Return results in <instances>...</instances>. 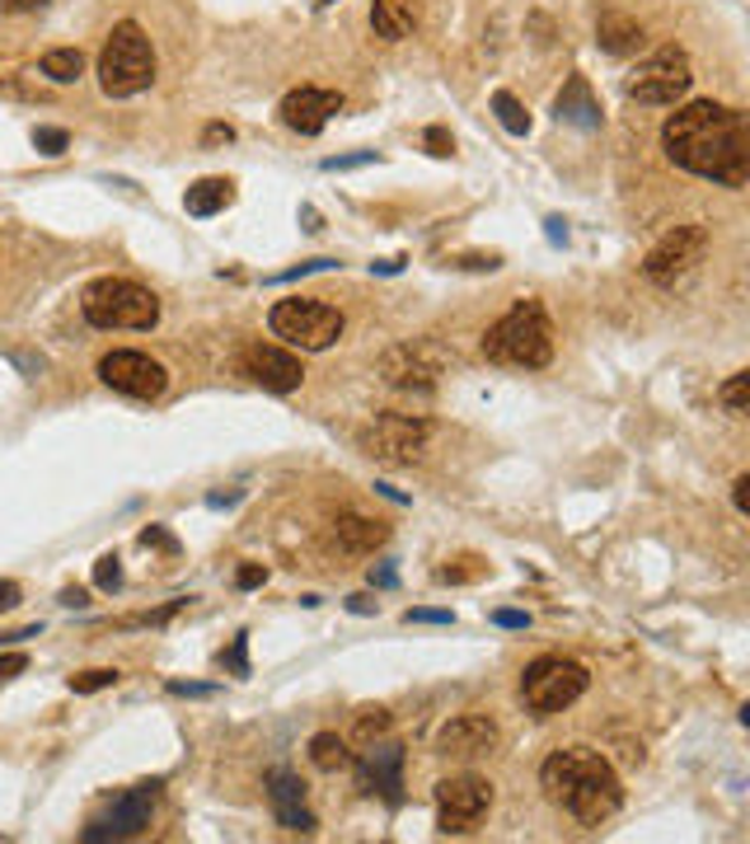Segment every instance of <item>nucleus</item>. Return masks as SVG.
Returning <instances> with one entry per match:
<instances>
[{"label": "nucleus", "mask_w": 750, "mask_h": 844, "mask_svg": "<svg viewBox=\"0 0 750 844\" xmlns=\"http://www.w3.org/2000/svg\"><path fill=\"white\" fill-rule=\"evenodd\" d=\"M662 146L666 160L685 174H699L723 188H746L750 179V128L741 108L713 99L685 104L662 122Z\"/></svg>", "instance_id": "f257e3e1"}, {"label": "nucleus", "mask_w": 750, "mask_h": 844, "mask_svg": "<svg viewBox=\"0 0 750 844\" xmlns=\"http://www.w3.org/2000/svg\"><path fill=\"white\" fill-rule=\"evenodd\" d=\"M540 788L549 793L577 825H605L624 807V784L601 750L562 746L540 764Z\"/></svg>", "instance_id": "f03ea898"}, {"label": "nucleus", "mask_w": 750, "mask_h": 844, "mask_svg": "<svg viewBox=\"0 0 750 844\" xmlns=\"http://www.w3.org/2000/svg\"><path fill=\"white\" fill-rule=\"evenodd\" d=\"M483 357L493 366H521V371H540L554 362V324L549 310L540 301H516L503 319H497L488 334H483Z\"/></svg>", "instance_id": "7ed1b4c3"}, {"label": "nucleus", "mask_w": 750, "mask_h": 844, "mask_svg": "<svg viewBox=\"0 0 750 844\" xmlns=\"http://www.w3.org/2000/svg\"><path fill=\"white\" fill-rule=\"evenodd\" d=\"M155 85V47L136 20L113 24L104 52H99V89L108 99H132V94Z\"/></svg>", "instance_id": "20e7f679"}, {"label": "nucleus", "mask_w": 750, "mask_h": 844, "mask_svg": "<svg viewBox=\"0 0 750 844\" xmlns=\"http://www.w3.org/2000/svg\"><path fill=\"white\" fill-rule=\"evenodd\" d=\"M81 315L94 328H155L160 324V296L132 277H99L81 296Z\"/></svg>", "instance_id": "39448f33"}, {"label": "nucleus", "mask_w": 750, "mask_h": 844, "mask_svg": "<svg viewBox=\"0 0 750 844\" xmlns=\"http://www.w3.org/2000/svg\"><path fill=\"white\" fill-rule=\"evenodd\" d=\"M591 671L582 662H568V656H535L521 676V699L535 718H554L562 709H572L577 699L586 695Z\"/></svg>", "instance_id": "423d86ee"}, {"label": "nucleus", "mask_w": 750, "mask_h": 844, "mask_svg": "<svg viewBox=\"0 0 750 844\" xmlns=\"http://www.w3.org/2000/svg\"><path fill=\"white\" fill-rule=\"evenodd\" d=\"M268 328L273 338H281L287 348L301 352H324L342 338V315L324 301H305V296H291V301H277L268 310Z\"/></svg>", "instance_id": "0eeeda50"}, {"label": "nucleus", "mask_w": 750, "mask_h": 844, "mask_svg": "<svg viewBox=\"0 0 750 844\" xmlns=\"http://www.w3.org/2000/svg\"><path fill=\"white\" fill-rule=\"evenodd\" d=\"M694 85V67H690V52L676 43L656 47L652 57H643L629 75V99L633 104H648V108H670L680 104L685 94Z\"/></svg>", "instance_id": "6e6552de"}, {"label": "nucleus", "mask_w": 750, "mask_h": 844, "mask_svg": "<svg viewBox=\"0 0 750 844\" xmlns=\"http://www.w3.org/2000/svg\"><path fill=\"white\" fill-rule=\"evenodd\" d=\"M703 254H709V230L703 226H676V230H666L662 240H656L648 249V258H643V277L652 281V287H680L685 277H690Z\"/></svg>", "instance_id": "1a4fd4ad"}, {"label": "nucleus", "mask_w": 750, "mask_h": 844, "mask_svg": "<svg viewBox=\"0 0 750 844\" xmlns=\"http://www.w3.org/2000/svg\"><path fill=\"white\" fill-rule=\"evenodd\" d=\"M432 442V422L422 413H375V422L362 432L366 456L385 465H413Z\"/></svg>", "instance_id": "9d476101"}, {"label": "nucleus", "mask_w": 750, "mask_h": 844, "mask_svg": "<svg viewBox=\"0 0 750 844\" xmlns=\"http://www.w3.org/2000/svg\"><path fill=\"white\" fill-rule=\"evenodd\" d=\"M155 803H160V784H136L128 793H118L113 803H108L104 817H94L81 840L85 844H104V840H136L146 835V825L155 817Z\"/></svg>", "instance_id": "9b49d317"}, {"label": "nucleus", "mask_w": 750, "mask_h": 844, "mask_svg": "<svg viewBox=\"0 0 750 844\" xmlns=\"http://www.w3.org/2000/svg\"><path fill=\"white\" fill-rule=\"evenodd\" d=\"M488 807H493V784L479 774H450L436 784V825L446 835L474 831Z\"/></svg>", "instance_id": "f8f14e48"}, {"label": "nucleus", "mask_w": 750, "mask_h": 844, "mask_svg": "<svg viewBox=\"0 0 750 844\" xmlns=\"http://www.w3.org/2000/svg\"><path fill=\"white\" fill-rule=\"evenodd\" d=\"M446 357L432 348V342H399L380 357V381L399 395H413V399H427L436 389V375H441Z\"/></svg>", "instance_id": "ddd939ff"}, {"label": "nucleus", "mask_w": 750, "mask_h": 844, "mask_svg": "<svg viewBox=\"0 0 750 844\" xmlns=\"http://www.w3.org/2000/svg\"><path fill=\"white\" fill-rule=\"evenodd\" d=\"M99 381L108 389H118V395H128V399H160L169 389V371L155 362L150 352L122 348V352H108L99 362Z\"/></svg>", "instance_id": "4468645a"}, {"label": "nucleus", "mask_w": 750, "mask_h": 844, "mask_svg": "<svg viewBox=\"0 0 750 844\" xmlns=\"http://www.w3.org/2000/svg\"><path fill=\"white\" fill-rule=\"evenodd\" d=\"M240 371L254 385L273 389V395H291V389H301V381H305L301 357L287 352V348H273V342H249L244 357H240Z\"/></svg>", "instance_id": "2eb2a0df"}, {"label": "nucleus", "mask_w": 750, "mask_h": 844, "mask_svg": "<svg viewBox=\"0 0 750 844\" xmlns=\"http://www.w3.org/2000/svg\"><path fill=\"white\" fill-rule=\"evenodd\" d=\"M356 788L380 793L385 803H403V746L399 741H366L356 756Z\"/></svg>", "instance_id": "dca6fc26"}, {"label": "nucleus", "mask_w": 750, "mask_h": 844, "mask_svg": "<svg viewBox=\"0 0 750 844\" xmlns=\"http://www.w3.org/2000/svg\"><path fill=\"white\" fill-rule=\"evenodd\" d=\"M281 122L301 136H319L328 128V118L342 113V94L338 89H324V85H301L281 99Z\"/></svg>", "instance_id": "f3484780"}, {"label": "nucleus", "mask_w": 750, "mask_h": 844, "mask_svg": "<svg viewBox=\"0 0 750 844\" xmlns=\"http://www.w3.org/2000/svg\"><path fill=\"white\" fill-rule=\"evenodd\" d=\"M493 746H497V723L488 713H460L436 732V756L446 760H474V756H488Z\"/></svg>", "instance_id": "a211bd4d"}, {"label": "nucleus", "mask_w": 750, "mask_h": 844, "mask_svg": "<svg viewBox=\"0 0 750 844\" xmlns=\"http://www.w3.org/2000/svg\"><path fill=\"white\" fill-rule=\"evenodd\" d=\"M268 803H273V811H277V825H287V831H295V835H315V811L305 807V784L295 779L291 770H268Z\"/></svg>", "instance_id": "6ab92c4d"}, {"label": "nucleus", "mask_w": 750, "mask_h": 844, "mask_svg": "<svg viewBox=\"0 0 750 844\" xmlns=\"http://www.w3.org/2000/svg\"><path fill=\"white\" fill-rule=\"evenodd\" d=\"M385 521H371V516H356V511H342L334 526H328V544L348 558H362V554H375L385 544Z\"/></svg>", "instance_id": "aec40b11"}, {"label": "nucleus", "mask_w": 750, "mask_h": 844, "mask_svg": "<svg viewBox=\"0 0 750 844\" xmlns=\"http://www.w3.org/2000/svg\"><path fill=\"white\" fill-rule=\"evenodd\" d=\"M554 113H558V122H572V128H582V132L601 128V104H596V94H591L586 75H572V81L562 85Z\"/></svg>", "instance_id": "412c9836"}, {"label": "nucleus", "mask_w": 750, "mask_h": 844, "mask_svg": "<svg viewBox=\"0 0 750 844\" xmlns=\"http://www.w3.org/2000/svg\"><path fill=\"white\" fill-rule=\"evenodd\" d=\"M413 24H418L413 0H371V28H375V38L403 43V38L413 34Z\"/></svg>", "instance_id": "4be33fe9"}, {"label": "nucleus", "mask_w": 750, "mask_h": 844, "mask_svg": "<svg viewBox=\"0 0 750 844\" xmlns=\"http://www.w3.org/2000/svg\"><path fill=\"white\" fill-rule=\"evenodd\" d=\"M643 38H648L643 24L629 20V14H601V24H596V43L609 57H633L643 47Z\"/></svg>", "instance_id": "5701e85b"}, {"label": "nucleus", "mask_w": 750, "mask_h": 844, "mask_svg": "<svg viewBox=\"0 0 750 844\" xmlns=\"http://www.w3.org/2000/svg\"><path fill=\"white\" fill-rule=\"evenodd\" d=\"M234 202V183L230 179H197V183H188V193H183V212L188 216H216V212H226Z\"/></svg>", "instance_id": "b1692460"}, {"label": "nucleus", "mask_w": 750, "mask_h": 844, "mask_svg": "<svg viewBox=\"0 0 750 844\" xmlns=\"http://www.w3.org/2000/svg\"><path fill=\"white\" fill-rule=\"evenodd\" d=\"M310 764H315L319 774H338L352 764V750L338 732H315V737H310Z\"/></svg>", "instance_id": "393cba45"}, {"label": "nucleus", "mask_w": 750, "mask_h": 844, "mask_svg": "<svg viewBox=\"0 0 750 844\" xmlns=\"http://www.w3.org/2000/svg\"><path fill=\"white\" fill-rule=\"evenodd\" d=\"M38 71L52 85H75L85 75V52H81V47H52V52H43Z\"/></svg>", "instance_id": "a878e982"}, {"label": "nucleus", "mask_w": 750, "mask_h": 844, "mask_svg": "<svg viewBox=\"0 0 750 844\" xmlns=\"http://www.w3.org/2000/svg\"><path fill=\"white\" fill-rule=\"evenodd\" d=\"M493 113H497V122H503L511 136H525L530 132V113H525V104L516 99L511 89H497L493 94Z\"/></svg>", "instance_id": "bb28decb"}, {"label": "nucleus", "mask_w": 750, "mask_h": 844, "mask_svg": "<svg viewBox=\"0 0 750 844\" xmlns=\"http://www.w3.org/2000/svg\"><path fill=\"white\" fill-rule=\"evenodd\" d=\"M389 723H395V718H389V709H356V718H352V741L366 746L375 737H385Z\"/></svg>", "instance_id": "cd10ccee"}, {"label": "nucleus", "mask_w": 750, "mask_h": 844, "mask_svg": "<svg viewBox=\"0 0 750 844\" xmlns=\"http://www.w3.org/2000/svg\"><path fill=\"white\" fill-rule=\"evenodd\" d=\"M717 399H723V409L727 413H746L750 409V371H737L731 381L717 389Z\"/></svg>", "instance_id": "c85d7f7f"}, {"label": "nucleus", "mask_w": 750, "mask_h": 844, "mask_svg": "<svg viewBox=\"0 0 750 844\" xmlns=\"http://www.w3.org/2000/svg\"><path fill=\"white\" fill-rule=\"evenodd\" d=\"M108 685H118V671L113 666H94V671H81V676H71V690L75 695H99Z\"/></svg>", "instance_id": "c756f323"}, {"label": "nucleus", "mask_w": 750, "mask_h": 844, "mask_svg": "<svg viewBox=\"0 0 750 844\" xmlns=\"http://www.w3.org/2000/svg\"><path fill=\"white\" fill-rule=\"evenodd\" d=\"M94 587H99L104 596L122 591V558H118V554H104L99 563H94Z\"/></svg>", "instance_id": "7c9ffc66"}, {"label": "nucleus", "mask_w": 750, "mask_h": 844, "mask_svg": "<svg viewBox=\"0 0 750 844\" xmlns=\"http://www.w3.org/2000/svg\"><path fill=\"white\" fill-rule=\"evenodd\" d=\"M34 146L47 155V160H57V155L71 150V132L66 128H34Z\"/></svg>", "instance_id": "2f4dec72"}, {"label": "nucleus", "mask_w": 750, "mask_h": 844, "mask_svg": "<svg viewBox=\"0 0 750 844\" xmlns=\"http://www.w3.org/2000/svg\"><path fill=\"white\" fill-rule=\"evenodd\" d=\"M221 666H230L234 676H249V634H240L234 643L221 652Z\"/></svg>", "instance_id": "473e14b6"}, {"label": "nucleus", "mask_w": 750, "mask_h": 844, "mask_svg": "<svg viewBox=\"0 0 750 844\" xmlns=\"http://www.w3.org/2000/svg\"><path fill=\"white\" fill-rule=\"evenodd\" d=\"M362 165H380V155H375V150H356V155H328V160H324L328 174H338V169H362Z\"/></svg>", "instance_id": "72a5a7b5"}, {"label": "nucleus", "mask_w": 750, "mask_h": 844, "mask_svg": "<svg viewBox=\"0 0 750 844\" xmlns=\"http://www.w3.org/2000/svg\"><path fill=\"white\" fill-rule=\"evenodd\" d=\"M422 146H427V155H436V160H446V155L456 150V136H450L446 128H427L422 132Z\"/></svg>", "instance_id": "f704fd0d"}, {"label": "nucleus", "mask_w": 750, "mask_h": 844, "mask_svg": "<svg viewBox=\"0 0 750 844\" xmlns=\"http://www.w3.org/2000/svg\"><path fill=\"white\" fill-rule=\"evenodd\" d=\"M263 582H268V568H263V563H244V568L234 572V587H240V591H254Z\"/></svg>", "instance_id": "c9c22d12"}, {"label": "nucleus", "mask_w": 750, "mask_h": 844, "mask_svg": "<svg viewBox=\"0 0 750 844\" xmlns=\"http://www.w3.org/2000/svg\"><path fill=\"white\" fill-rule=\"evenodd\" d=\"M24 671H28V652H0V685L24 676Z\"/></svg>", "instance_id": "e433bc0d"}, {"label": "nucleus", "mask_w": 750, "mask_h": 844, "mask_svg": "<svg viewBox=\"0 0 750 844\" xmlns=\"http://www.w3.org/2000/svg\"><path fill=\"white\" fill-rule=\"evenodd\" d=\"M141 550H165V554H174L179 544H174V535H165L160 526H146V530H141Z\"/></svg>", "instance_id": "4c0bfd02"}, {"label": "nucleus", "mask_w": 750, "mask_h": 844, "mask_svg": "<svg viewBox=\"0 0 750 844\" xmlns=\"http://www.w3.org/2000/svg\"><path fill=\"white\" fill-rule=\"evenodd\" d=\"M338 263L334 258H310V263H301V268H287V273H277L273 281H295V277H305V273H334Z\"/></svg>", "instance_id": "58836bf2"}, {"label": "nucleus", "mask_w": 750, "mask_h": 844, "mask_svg": "<svg viewBox=\"0 0 750 844\" xmlns=\"http://www.w3.org/2000/svg\"><path fill=\"white\" fill-rule=\"evenodd\" d=\"M488 619L497 624V629H530V615H525V610H493Z\"/></svg>", "instance_id": "ea45409f"}, {"label": "nucleus", "mask_w": 750, "mask_h": 844, "mask_svg": "<svg viewBox=\"0 0 750 844\" xmlns=\"http://www.w3.org/2000/svg\"><path fill=\"white\" fill-rule=\"evenodd\" d=\"M456 268H474V273H493V268H503V258H497V254H464V258H456Z\"/></svg>", "instance_id": "a19ab883"}, {"label": "nucleus", "mask_w": 750, "mask_h": 844, "mask_svg": "<svg viewBox=\"0 0 750 844\" xmlns=\"http://www.w3.org/2000/svg\"><path fill=\"white\" fill-rule=\"evenodd\" d=\"M403 624H456V615L450 610H409Z\"/></svg>", "instance_id": "79ce46f5"}, {"label": "nucleus", "mask_w": 750, "mask_h": 844, "mask_svg": "<svg viewBox=\"0 0 750 844\" xmlns=\"http://www.w3.org/2000/svg\"><path fill=\"white\" fill-rule=\"evenodd\" d=\"M230 141H234V128H230V122H211V128L202 132V146H230Z\"/></svg>", "instance_id": "37998d69"}, {"label": "nucleus", "mask_w": 750, "mask_h": 844, "mask_svg": "<svg viewBox=\"0 0 750 844\" xmlns=\"http://www.w3.org/2000/svg\"><path fill=\"white\" fill-rule=\"evenodd\" d=\"M169 695H188V699H207V695H216V685H188V680H169Z\"/></svg>", "instance_id": "c03bdc74"}, {"label": "nucleus", "mask_w": 750, "mask_h": 844, "mask_svg": "<svg viewBox=\"0 0 750 844\" xmlns=\"http://www.w3.org/2000/svg\"><path fill=\"white\" fill-rule=\"evenodd\" d=\"M731 503H737V511H741V516L750 511V474H741L737 483H731Z\"/></svg>", "instance_id": "a18cd8bd"}, {"label": "nucleus", "mask_w": 750, "mask_h": 844, "mask_svg": "<svg viewBox=\"0 0 750 844\" xmlns=\"http://www.w3.org/2000/svg\"><path fill=\"white\" fill-rule=\"evenodd\" d=\"M436 577H441V582H474V577H483V568H441Z\"/></svg>", "instance_id": "49530a36"}, {"label": "nucleus", "mask_w": 750, "mask_h": 844, "mask_svg": "<svg viewBox=\"0 0 750 844\" xmlns=\"http://www.w3.org/2000/svg\"><path fill=\"white\" fill-rule=\"evenodd\" d=\"M20 596H24L20 582H10V577H5V582H0V610H14V605H20Z\"/></svg>", "instance_id": "de8ad7c7"}, {"label": "nucleus", "mask_w": 750, "mask_h": 844, "mask_svg": "<svg viewBox=\"0 0 750 844\" xmlns=\"http://www.w3.org/2000/svg\"><path fill=\"white\" fill-rule=\"evenodd\" d=\"M399 582V572L389 568V563H380V568H371V587H395Z\"/></svg>", "instance_id": "09e8293b"}, {"label": "nucleus", "mask_w": 750, "mask_h": 844, "mask_svg": "<svg viewBox=\"0 0 750 844\" xmlns=\"http://www.w3.org/2000/svg\"><path fill=\"white\" fill-rule=\"evenodd\" d=\"M61 605H66V610H81V605H89V591L66 587V591H61Z\"/></svg>", "instance_id": "8fccbe9b"}, {"label": "nucleus", "mask_w": 750, "mask_h": 844, "mask_svg": "<svg viewBox=\"0 0 750 844\" xmlns=\"http://www.w3.org/2000/svg\"><path fill=\"white\" fill-rule=\"evenodd\" d=\"M348 610H352V615H375V610H380V601H371V596H348Z\"/></svg>", "instance_id": "3c124183"}, {"label": "nucleus", "mask_w": 750, "mask_h": 844, "mask_svg": "<svg viewBox=\"0 0 750 844\" xmlns=\"http://www.w3.org/2000/svg\"><path fill=\"white\" fill-rule=\"evenodd\" d=\"M544 234H549L554 244H568V226H562L558 216H549V221H544Z\"/></svg>", "instance_id": "603ef678"}, {"label": "nucleus", "mask_w": 750, "mask_h": 844, "mask_svg": "<svg viewBox=\"0 0 750 844\" xmlns=\"http://www.w3.org/2000/svg\"><path fill=\"white\" fill-rule=\"evenodd\" d=\"M403 268V258H385V263H371V273H385V277H395Z\"/></svg>", "instance_id": "864d4df0"}, {"label": "nucleus", "mask_w": 750, "mask_h": 844, "mask_svg": "<svg viewBox=\"0 0 750 844\" xmlns=\"http://www.w3.org/2000/svg\"><path fill=\"white\" fill-rule=\"evenodd\" d=\"M375 489H380V493L389 497V503H399V507H403V503H409V497H403V493L395 489V483H375Z\"/></svg>", "instance_id": "5fc2aeb1"}, {"label": "nucleus", "mask_w": 750, "mask_h": 844, "mask_svg": "<svg viewBox=\"0 0 750 844\" xmlns=\"http://www.w3.org/2000/svg\"><path fill=\"white\" fill-rule=\"evenodd\" d=\"M301 221H305V230H324V226H319V212H315V207H301Z\"/></svg>", "instance_id": "6e6d98bb"}, {"label": "nucleus", "mask_w": 750, "mask_h": 844, "mask_svg": "<svg viewBox=\"0 0 750 844\" xmlns=\"http://www.w3.org/2000/svg\"><path fill=\"white\" fill-rule=\"evenodd\" d=\"M28 5H38V0H0V10H28Z\"/></svg>", "instance_id": "4d7b16f0"}, {"label": "nucleus", "mask_w": 750, "mask_h": 844, "mask_svg": "<svg viewBox=\"0 0 750 844\" xmlns=\"http://www.w3.org/2000/svg\"><path fill=\"white\" fill-rule=\"evenodd\" d=\"M310 5H315V10H328V5H338V0H310Z\"/></svg>", "instance_id": "13d9d810"}]
</instances>
